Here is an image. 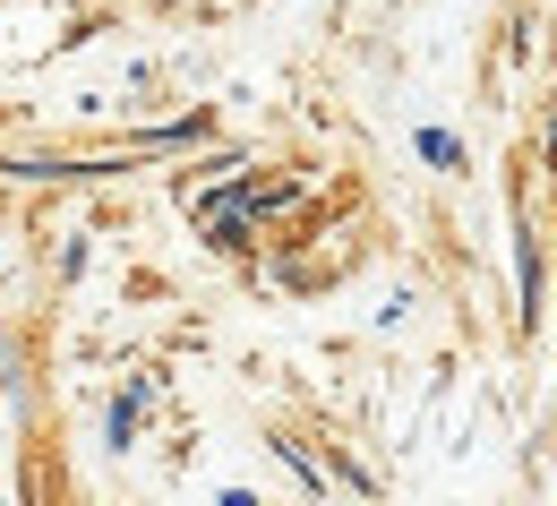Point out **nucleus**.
Masks as SVG:
<instances>
[{
    "mask_svg": "<svg viewBox=\"0 0 557 506\" xmlns=\"http://www.w3.org/2000/svg\"><path fill=\"white\" fill-rule=\"evenodd\" d=\"M214 240L240 249V240H249V207H214Z\"/></svg>",
    "mask_w": 557,
    "mask_h": 506,
    "instance_id": "nucleus-1",
    "label": "nucleus"
},
{
    "mask_svg": "<svg viewBox=\"0 0 557 506\" xmlns=\"http://www.w3.org/2000/svg\"><path fill=\"white\" fill-rule=\"evenodd\" d=\"M138 404H146V386H129V395L112 404V446H129V430H138Z\"/></svg>",
    "mask_w": 557,
    "mask_h": 506,
    "instance_id": "nucleus-2",
    "label": "nucleus"
}]
</instances>
